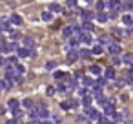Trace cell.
I'll list each match as a JSON object with an SVG mask.
<instances>
[{
  "mask_svg": "<svg viewBox=\"0 0 133 124\" xmlns=\"http://www.w3.org/2000/svg\"><path fill=\"white\" fill-rule=\"evenodd\" d=\"M78 42H80V38H78L77 35H73V37H69V38H68L69 48H77V46H78Z\"/></svg>",
  "mask_w": 133,
  "mask_h": 124,
  "instance_id": "10",
  "label": "cell"
},
{
  "mask_svg": "<svg viewBox=\"0 0 133 124\" xmlns=\"http://www.w3.org/2000/svg\"><path fill=\"white\" fill-rule=\"evenodd\" d=\"M82 17H84V18H86V20H91V18H93V17H95V15H93V13H91V11H82Z\"/></svg>",
  "mask_w": 133,
  "mask_h": 124,
  "instance_id": "31",
  "label": "cell"
},
{
  "mask_svg": "<svg viewBox=\"0 0 133 124\" xmlns=\"http://www.w3.org/2000/svg\"><path fill=\"white\" fill-rule=\"evenodd\" d=\"M62 33H64V37H66V38H69V37H73V35H75V29H73V26H66V28L62 29Z\"/></svg>",
  "mask_w": 133,
  "mask_h": 124,
  "instance_id": "9",
  "label": "cell"
},
{
  "mask_svg": "<svg viewBox=\"0 0 133 124\" xmlns=\"http://www.w3.org/2000/svg\"><path fill=\"white\" fill-rule=\"evenodd\" d=\"M8 108H9V109H17V108H18V100H17V99H9V100H8Z\"/></svg>",
  "mask_w": 133,
  "mask_h": 124,
  "instance_id": "22",
  "label": "cell"
},
{
  "mask_svg": "<svg viewBox=\"0 0 133 124\" xmlns=\"http://www.w3.org/2000/svg\"><path fill=\"white\" fill-rule=\"evenodd\" d=\"M28 124H35V122H28Z\"/></svg>",
  "mask_w": 133,
  "mask_h": 124,
  "instance_id": "49",
  "label": "cell"
},
{
  "mask_svg": "<svg viewBox=\"0 0 133 124\" xmlns=\"http://www.w3.org/2000/svg\"><path fill=\"white\" fill-rule=\"evenodd\" d=\"M82 84H84L86 88H93V86H95V80H91L89 77H84V79H82Z\"/></svg>",
  "mask_w": 133,
  "mask_h": 124,
  "instance_id": "21",
  "label": "cell"
},
{
  "mask_svg": "<svg viewBox=\"0 0 133 124\" xmlns=\"http://www.w3.org/2000/svg\"><path fill=\"white\" fill-rule=\"evenodd\" d=\"M126 84H133V73H131V71L126 75Z\"/></svg>",
  "mask_w": 133,
  "mask_h": 124,
  "instance_id": "34",
  "label": "cell"
},
{
  "mask_svg": "<svg viewBox=\"0 0 133 124\" xmlns=\"http://www.w3.org/2000/svg\"><path fill=\"white\" fill-rule=\"evenodd\" d=\"M106 80H108V79L104 77V79H98V80H95V84H97V86H106Z\"/></svg>",
  "mask_w": 133,
  "mask_h": 124,
  "instance_id": "36",
  "label": "cell"
},
{
  "mask_svg": "<svg viewBox=\"0 0 133 124\" xmlns=\"http://www.w3.org/2000/svg\"><path fill=\"white\" fill-rule=\"evenodd\" d=\"M46 69H48V71H53V69H55V62H51V60H49V62L46 64Z\"/></svg>",
  "mask_w": 133,
  "mask_h": 124,
  "instance_id": "35",
  "label": "cell"
},
{
  "mask_svg": "<svg viewBox=\"0 0 133 124\" xmlns=\"http://www.w3.org/2000/svg\"><path fill=\"white\" fill-rule=\"evenodd\" d=\"M48 9H49L51 13H60V11H62L60 4H55V2H53V4H49V8H48Z\"/></svg>",
  "mask_w": 133,
  "mask_h": 124,
  "instance_id": "18",
  "label": "cell"
},
{
  "mask_svg": "<svg viewBox=\"0 0 133 124\" xmlns=\"http://www.w3.org/2000/svg\"><path fill=\"white\" fill-rule=\"evenodd\" d=\"M11 111H13V115H15V119H18V117L22 115V109H20V108H17V109H11Z\"/></svg>",
  "mask_w": 133,
  "mask_h": 124,
  "instance_id": "37",
  "label": "cell"
},
{
  "mask_svg": "<svg viewBox=\"0 0 133 124\" xmlns=\"http://www.w3.org/2000/svg\"><path fill=\"white\" fill-rule=\"evenodd\" d=\"M122 24H126V26H133V17H131V15H124V17H122Z\"/></svg>",
  "mask_w": 133,
  "mask_h": 124,
  "instance_id": "23",
  "label": "cell"
},
{
  "mask_svg": "<svg viewBox=\"0 0 133 124\" xmlns=\"http://www.w3.org/2000/svg\"><path fill=\"white\" fill-rule=\"evenodd\" d=\"M55 79H57V80H60V79H68V75H66L64 71H55Z\"/></svg>",
  "mask_w": 133,
  "mask_h": 124,
  "instance_id": "30",
  "label": "cell"
},
{
  "mask_svg": "<svg viewBox=\"0 0 133 124\" xmlns=\"http://www.w3.org/2000/svg\"><path fill=\"white\" fill-rule=\"evenodd\" d=\"M108 18H109V15H106L104 11H98V13H97V20H98V22L104 24V22H108Z\"/></svg>",
  "mask_w": 133,
  "mask_h": 124,
  "instance_id": "13",
  "label": "cell"
},
{
  "mask_svg": "<svg viewBox=\"0 0 133 124\" xmlns=\"http://www.w3.org/2000/svg\"><path fill=\"white\" fill-rule=\"evenodd\" d=\"M104 9H108V2L106 0H98L97 2V11H104Z\"/></svg>",
  "mask_w": 133,
  "mask_h": 124,
  "instance_id": "19",
  "label": "cell"
},
{
  "mask_svg": "<svg viewBox=\"0 0 133 124\" xmlns=\"http://www.w3.org/2000/svg\"><path fill=\"white\" fill-rule=\"evenodd\" d=\"M82 106H84V108H89V106H91V97H89V95H84V97H82Z\"/></svg>",
  "mask_w": 133,
  "mask_h": 124,
  "instance_id": "25",
  "label": "cell"
},
{
  "mask_svg": "<svg viewBox=\"0 0 133 124\" xmlns=\"http://www.w3.org/2000/svg\"><path fill=\"white\" fill-rule=\"evenodd\" d=\"M108 53L113 55V57L118 55V53H120V44H118V42H111V44H108Z\"/></svg>",
  "mask_w": 133,
  "mask_h": 124,
  "instance_id": "3",
  "label": "cell"
},
{
  "mask_svg": "<svg viewBox=\"0 0 133 124\" xmlns=\"http://www.w3.org/2000/svg\"><path fill=\"white\" fill-rule=\"evenodd\" d=\"M38 124H55L53 120H48V119H42V120H38Z\"/></svg>",
  "mask_w": 133,
  "mask_h": 124,
  "instance_id": "42",
  "label": "cell"
},
{
  "mask_svg": "<svg viewBox=\"0 0 133 124\" xmlns=\"http://www.w3.org/2000/svg\"><path fill=\"white\" fill-rule=\"evenodd\" d=\"M78 55H80L82 58H89V57H91L93 53H91L89 49H80V51H78Z\"/></svg>",
  "mask_w": 133,
  "mask_h": 124,
  "instance_id": "27",
  "label": "cell"
},
{
  "mask_svg": "<svg viewBox=\"0 0 133 124\" xmlns=\"http://www.w3.org/2000/svg\"><path fill=\"white\" fill-rule=\"evenodd\" d=\"M84 2H88V4H89V2H93V0H84Z\"/></svg>",
  "mask_w": 133,
  "mask_h": 124,
  "instance_id": "47",
  "label": "cell"
},
{
  "mask_svg": "<svg viewBox=\"0 0 133 124\" xmlns=\"http://www.w3.org/2000/svg\"><path fill=\"white\" fill-rule=\"evenodd\" d=\"M113 35H117V37H122L124 33H122V31H120L118 28H115V29H113Z\"/></svg>",
  "mask_w": 133,
  "mask_h": 124,
  "instance_id": "41",
  "label": "cell"
},
{
  "mask_svg": "<svg viewBox=\"0 0 133 124\" xmlns=\"http://www.w3.org/2000/svg\"><path fill=\"white\" fill-rule=\"evenodd\" d=\"M106 2H108V9H118V8H122V2H120V0H106Z\"/></svg>",
  "mask_w": 133,
  "mask_h": 124,
  "instance_id": "7",
  "label": "cell"
},
{
  "mask_svg": "<svg viewBox=\"0 0 133 124\" xmlns=\"http://www.w3.org/2000/svg\"><path fill=\"white\" fill-rule=\"evenodd\" d=\"M46 91H48V95H53V93H55V88H53V86H49Z\"/></svg>",
  "mask_w": 133,
  "mask_h": 124,
  "instance_id": "44",
  "label": "cell"
},
{
  "mask_svg": "<svg viewBox=\"0 0 133 124\" xmlns=\"http://www.w3.org/2000/svg\"><path fill=\"white\" fill-rule=\"evenodd\" d=\"M98 42H100V46H108V44H111L113 40H111V37H108V35H102V37H98Z\"/></svg>",
  "mask_w": 133,
  "mask_h": 124,
  "instance_id": "14",
  "label": "cell"
},
{
  "mask_svg": "<svg viewBox=\"0 0 133 124\" xmlns=\"http://www.w3.org/2000/svg\"><path fill=\"white\" fill-rule=\"evenodd\" d=\"M120 62H122V60H120V58H118V57H117V55H115V57H113V64H115V66H118V64H120Z\"/></svg>",
  "mask_w": 133,
  "mask_h": 124,
  "instance_id": "43",
  "label": "cell"
},
{
  "mask_svg": "<svg viewBox=\"0 0 133 124\" xmlns=\"http://www.w3.org/2000/svg\"><path fill=\"white\" fill-rule=\"evenodd\" d=\"M84 113H86V117H88V119H91V120H98V119L102 117V115H100L95 108H91V106H89V108H86V109H84Z\"/></svg>",
  "mask_w": 133,
  "mask_h": 124,
  "instance_id": "2",
  "label": "cell"
},
{
  "mask_svg": "<svg viewBox=\"0 0 133 124\" xmlns=\"http://www.w3.org/2000/svg\"><path fill=\"white\" fill-rule=\"evenodd\" d=\"M22 106H24V109H28V111L35 108V106H33V100H31V99H24V100H22Z\"/></svg>",
  "mask_w": 133,
  "mask_h": 124,
  "instance_id": "17",
  "label": "cell"
},
{
  "mask_svg": "<svg viewBox=\"0 0 133 124\" xmlns=\"http://www.w3.org/2000/svg\"><path fill=\"white\" fill-rule=\"evenodd\" d=\"M122 8L124 9H133V2H122Z\"/></svg>",
  "mask_w": 133,
  "mask_h": 124,
  "instance_id": "38",
  "label": "cell"
},
{
  "mask_svg": "<svg viewBox=\"0 0 133 124\" xmlns=\"http://www.w3.org/2000/svg\"><path fill=\"white\" fill-rule=\"evenodd\" d=\"M104 77H106L108 80L115 79V69H113V68H106V71H104Z\"/></svg>",
  "mask_w": 133,
  "mask_h": 124,
  "instance_id": "16",
  "label": "cell"
},
{
  "mask_svg": "<svg viewBox=\"0 0 133 124\" xmlns=\"http://www.w3.org/2000/svg\"><path fill=\"white\" fill-rule=\"evenodd\" d=\"M60 106H62V109H69V108H71V106H69V102H62Z\"/></svg>",
  "mask_w": 133,
  "mask_h": 124,
  "instance_id": "45",
  "label": "cell"
},
{
  "mask_svg": "<svg viewBox=\"0 0 133 124\" xmlns=\"http://www.w3.org/2000/svg\"><path fill=\"white\" fill-rule=\"evenodd\" d=\"M9 22H11V24H15V26H22V17H20V15H17V13H13V15L9 17Z\"/></svg>",
  "mask_w": 133,
  "mask_h": 124,
  "instance_id": "8",
  "label": "cell"
},
{
  "mask_svg": "<svg viewBox=\"0 0 133 124\" xmlns=\"http://www.w3.org/2000/svg\"><path fill=\"white\" fill-rule=\"evenodd\" d=\"M17 53H18V57H20V58H29V57H35V51H33V49H29V48H26V46L18 48V49H17Z\"/></svg>",
  "mask_w": 133,
  "mask_h": 124,
  "instance_id": "1",
  "label": "cell"
},
{
  "mask_svg": "<svg viewBox=\"0 0 133 124\" xmlns=\"http://www.w3.org/2000/svg\"><path fill=\"white\" fill-rule=\"evenodd\" d=\"M8 64H9V66H17V58H15V57H9V58H8Z\"/></svg>",
  "mask_w": 133,
  "mask_h": 124,
  "instance_id": "39",
  "label": "cell"
},
{
  "mask_svg": "<svg viewBox=\"0 0 133 124\" xmlns=\"http://www.w3.org/2000/svg\"><path fill=\"white\" fill-rule=\"evenodd\" d=\"M24 46H26V48H29V49H35L37 42H35V38H24Z\"/></svg>",
  "mask_w": 133,
  "mask_h": 124,
  "instance_id": "15",
  "label": "cell"
},
{
  "mask_svg": "<svg viewBox=\"0 0 133 124\" xmlns=\"http://www.w3.org/2000/svg\"><path fill=\"white\" fill-rule=\"evenodd\" d=\"M122 62H126V64H133V53H126V55L122 57Z\"/></svg>",
  "mask_w": 133,
  "mask_h": 124,
  "instance_id": "26",
  "label": "cell"
},
{
  "mask_svg": "<svg viewBox=\"0 0 133 124\" xmlns=\"http://www.w3.org/2000/svg\"><path fill=\"white\" fill-rule=\"evenodd\" d=\"M57 89H58L60 93H66V91H69V88H68L66 84H58V88H57Z\"/></svg>",
  "mask_w": 133,
  "mask_h": 124,
  "instance_id": "32",
  "label": "cell"
},
{
  "mask_svg": "<svg viewBox=\"0 0 133 124\" xmlns=\"http://www.w3.org/2000/svg\"><path fill=\"white\" fill-rule=\"evenodd\" d=\"M4 64H6V60H4L2 57H0V66H4Z\"/></svg>",
  "mask_w": 133,
  "mask_h": 124,
  "instance_id": "46",
  "label": "cell"
},
{
  "mask_svg": "<svg viewBox=\"0 0 133 124\" xmlns=\"http://www.w3.org/2000/svg\"><path fill=\"white\" fill-rule=\"evenodd\" d=\"M78 38H80V42H84V44H91V42H93V38H91V33H89V31H82V33L78 35Z\"/></svg>",
  "mask_w": 133,
  "mask_h": 124,
  "instance_id": "4",
  "label": "cell"
},
{
  "mask_svg": "<svg viewBox=\"0 0 133 124\" xmlns=\"http://www.w3.org/2000/svg\"><path fill=\"white\" fill-rule=\"evenodd\" d=\"M89 71H91L93 75H100V73H102V68L95 64V66H91V68H89Z\"/></svg>",
  "mask_w": 133,
  "mask_h": 124,
  "instance_id": "28",
  "label": "cell"
},
{
  "mask_svg": "<svg viewBox=\"0 0 133 124\" xmlns=\"http://www.w3.org/2000/svg\"><path fill=\"white\" fill-rule=\"evenodd\" d=\"M68 102H69V106H71V108H77V106H78V100H75V99H69Z\"/></svg>",
  "mask_w": 133,
  "mask_h": 124,
  "instance_id": "40",
  "label": "cell"
},
{
  "mask_svg": "<svg viewBox=\"0 0 133 124\" xmlns=\"http://www.w3.org/2000/svg\"><path fill=\"white\" fill-rule=\"evenodd\" d=\"M0 51L2 53H13V51H17V46L13 42H9V44H4L2 48H0Z\"/></svg>",
  "mask_w": 133,
  "mask_h": 124,
  "instance_id": "6",
  "label": "cell"
},
{
  "mask_svg": "<svg viewBox=\"0 0 133 124\" xmlns=\"http://www.w3.org/2000/svg\"><path fill=\"white\" fill-rule=\"evenodd\" d=\"M13 69H15V73H17V75H20V77H22V75H24V71H26V68H24V66H20V64L13 66Z\"/></svg>",
  "mask_w": 133,
  "mask_h": 124,
  "instance_id": "24",
  "label": "cell"
},
{
  "mask_svg": "<svg viewBox=\"0 0 133 124\" xmlns=\"http://www.w3.org/2000/svg\"><path fill=\"white\" fill-rule=\"evenodd\" d=\"M80 28H82V31H89V33L93 31V24H91V20H84Z\"/></svg>",
  "mask_w": 133,
  "mask_h": 124,
  "instance_id": "11",
  "label": "cell"
},
{
  "mask_svg": "<svg viewBox=\"0 0 133 124\" xmlns=\"http://www.w3.org/2000/svg\"><path fill=\"white\" fill-rule=\"evenodd\" d=\"M66 8L68 9H77V0H66Z\"/></svg>",
  "mask_w": 133,
  "mask_h": 124,
  "instance_id": "29",
  "label": "cell"
},
{
  "mask_svg": "<svg viewBox=\"0 0 133 124\" xmlns=\"http://www.w3.org/2000/svg\"><path fill=\"white\" fill-rule=\"evenodd\" d=\"M129 71H131V73H133V64H131V69H129Z\"/></svg>",
  "mask_w": 133,
  "mask_h": 124,
  "instance_id": "48",
  "label": "cell"
},
{
  "mask_svg": "<svg viewBox=\"0 0 133 124\" xmlns=\"http://www.w3.org/2000/svg\"><path fill=\"white\" fill-rule=\"evenodd\" d=\"M0 91H2V88H0Z\"/></svg>",
  "mask_w": 133,
  "mask_h": 124,
  "instance_id": "50",
  "label": "cell"
},
{
  "mask_svg": "<svg viewBox=\"0 0 133 124\" xmlns=\"http://www.w3.org/2000/svg\"><path fill=\"white\" fill-rule=\"evenodd\" d=\"M78 57H80V55H78V51L73 48V49H69V51H68V55H66V60H68V62H75Z\"/></svg>",
  "mask_w": 133,
  "mask_h": 124,
  "instance_id": "5",
  "label": "cell"
},
{
  "mask_svg": "<svg viewBox=\"0 0 133 124\" xmlns=\"http://www.w3.org/2000/svg\"><path fill=\"white\" fill-rule=\"evenodd\" d=\"M40 18H42L44 22H51V20H53V13H51V11H44V13L40 15Z\"/></svg>",
  "mask_w": 133,
  "mask_h": 124,
  "instance_id": "12",
  "label": "cell"
},
{
  "mask_svg": "<svg viewBox=\"0 0 133 124\" xmlns=\"http://www.w3.org/2000/svg\"><path fill=\"white\" fill-rule=\"evenodd\" d=\"M11 86V82H8V80H0V88H2V89H8Z\"/></svg>",
  "mask_w": 133,
  "mask_h": 124,
  "instance_id": "33",
  "label": "cell"
},
{
  "mask_svg": "<svg viewBox=\"0 0 133 124\" xmlns=\"http://www.w3.org/2000/svg\"><path fill=\"white\" fill-rule=\"evenodd\" d=\"M91 53H93V55H102V53H104V48H102L100 44H97V46H93Z\"/></svg>",
  "mask_w": 133,
  "mask_h": 124,
  "instance_id": "20",
  "label": "cell"
}]
</instances>
